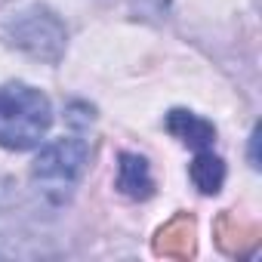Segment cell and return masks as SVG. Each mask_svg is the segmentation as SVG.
Returning a JSON list of instances; mask_svg holds the SVG:
<instances>
[{"instance_id":"6da1fadb","label":"cell","mask_w":262,"mask_h":262,"mask_svg":"<svg viewBox=\"0 0 262 262\" xmlns=\"http://www.w3.org/2000/svg\"><path fill=\"white\" fill-rule=\"evenodd\" d=\"M53 126L50 99L28 83L0 86V145L10 151H28L43 142Z\"/></svg>"},{"instance_id":"7a4b0ae2","label":"cell","mask_w":262,"mask_h":262,"mask_svg":"<svg viewBox=\"0 0 262 262\" xmlns=\"http://www.w3.org/2000/svg\"><path fill=\"white\" fill-rule=\"evenodd\" d=\"M86 161H90V145L77 136H62L53 145H47L31 167V179H34L40 198L53 207L65 204L74 194V188L86 170Z\"/></svg>"},{"instance_id":"3957f363","label":"cell","mask_w":262,"mask_h":262,"mask_svg":"<svg viewBox=\"0 0 262 262\" xmlns=\"http://www.w3.org/2000/svg\"><path fill=\"white\" fill-rule=\"evenodd\" d=\"M7 40L22 50L31 59L50 62L56 65L65 56V43H68V31L62 25V19L47 10V7H31L25 13H19L10 25H7Z\"/></svg>"},{"instance_id":"277c9868","label":"cell","mask_w":262,"mask_h":262,"mask_svg":"<svg viewBox=\"0 0 262 262\" xmlns=\"http://www.w3.org/2000/svg\"><path fill=\"white\" fill-rule=\"evenodd\" d=\"M167 133H173L182 145L194 148V151H204V148H213L216 142V126L210 120H204L201 114L188 111V108H173L164 120Z\"/></svg>"},{"instance_id":"5b68a950","label":"cell","mask_w":262,"mask_h":262,"mask_svg":"<svg viewBox=\"0 0 262 262\" xmlns=\"http://www.w3.org/2000/svg\"><path fill=\"white\" fill-rule=\"evenodd\" d=\"M155 253L164 259H191L194 256V219L188 213L173 216L155 234Z\"/></svg>"},{"instance_id":"8992f818","label":"cell","mask_w":262,"mask_h":262,"mask_svg":"<svg viewBox=\"0 0 262 262\" xmlns=\"http://www.w3.org/2000/svg\"><path fill=\"white\" fill-rule=\"evenodd\" d=\"M117 191L126 194L129 201H145L155 194V176L142 155L123 151L117 158Z\"/></svg>"},{"instance_id":"52a82bcc","label":"cell","mask_w":262,"mask_h":262,"mask_svg":"<svg viewBox=\"0 0 262 262\" xmlns=\"http://www.w3.org/2000/svg\"><path fill=\"white\" fill-rule=\"evenodd\" d=\"M213 237L225 256H247L259 244V228L237 219L234 213H219V219L213 225Z\"/></svg>"},{"instance_id":"ba28073f","label":"cell","mask_w":262,"mask_h":262,"mask_svg":"<svg viewBox=\"0 0 262 262\" xmlns=\"http://www.w3.org/2000/svg\"><path fill=\"white\" fill-rule=\"evenodd\" d=\"M188 176H191V182L201 194H219V188L225 182V164H222L219 155H213V148H204V151L194 155Z\"/></svg>"},{"instance_id":"9c48e42d","label":"cell","mask_w":262,"mask_h":262,"mask_svg":"<svg viewBox=\"0 0 262 262\" xmlns=\"http://www.w3.org/2000/svg\"><path fill=\"white\" fill-rule=\"evenodd\" d=\"M133 10L136 16H145V19H164L167 0H133Z\"/></svg>"}]
</instances>
